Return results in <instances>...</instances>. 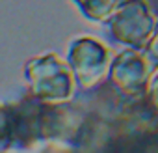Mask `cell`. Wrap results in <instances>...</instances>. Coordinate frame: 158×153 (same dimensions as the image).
<instances>
[{"label": "cell", "instance_id": "6", "mask_svg": "<svg viewBox=\"0 0 158 153\" xmlns=\"http://www.w3.org/2000/svg\"><path fill=\"white\" fill-rule=\"evenodd\" d=\"M143 54L147 56V60L151 62V65L156 71L158 69V21H156V26H154V32H152L151 39L147 41V45L143 49Z\"/></svg>", "mask_w": 158, "mask_h": 153}, {"label": "cell", "instance_id": "5", "mask_svg": "<svg viewBox=\"0 0 158 153\" xmlns=\"http://www.w3.org/2000/svg\"><path fill=\"white\" fill-rule=\"evenodd\" d=\"M80 15L93 24H104L123 0H71Z\"/></svg>", "mask_w": 158, "mask_h": 153}, {"label": "cell", "instance_id": "2", "mask_svg": "<svg viewBox=\"0 0 158 153\" xmlns=\"http://www.w3.org/2000/svg\"><path fill=\"white\" fill-rule=\"evenodd\" d=\"M156 26V19L147 0H123L104 23L106 36L123 49L143 50Z\"/></svg>", "mask_w": 158, "mask_h": 153}, {"label": "cell", "instance_id": "1", "mask_svg": "<svg viewBox=\"0 0 158 153\" xmlns=\"http://www.w3.org/2000/svg\"><path fill=\"white\" fill-rule=\"evenodd\" d=\"M28 90L41 101H67L74 92V75L56 52L30 58L23 69Z\"/></svg>", "mask_w": 158, "mask_h": 153}, {"label": "cell", "instance_id": "4", "mask_svg": "<svg viewBox=\"0 0 158 153\" xmlns=\"http://www.w3.org/2000/svg\"><path fill=\"white\" fill-rule=\"evenodd\" d=\"M154 67L139 49H123L119 50L110 63L108 81L121 92L138 94L147 88Z\"/></svg>", "mask_w": 158, "mask_h": 153}, {"label": "cell", "instance_id": "3", "mask_svg": "<svg viewBox=\"0 0 158 153\" xmlns=\"http://www.w3.org/2000/svg\"><path fill=\"white\" fill-rule=\"evenodd\" d=\"M65 60L74 75L78 88L89 90L108 76L112 52L108 45L91 36H78L69 41Z\"/></svg>", "mask_w": 158, "mask_h": 153}, {"label": "cell", "instance_id": "7", "mask_svg": "<svg viewBox=\"0 0 158 153\" xmlns=\"http://www.w3.org/2000/svg\"><path fill=\"white\" fill-rule=\"evenodd\" d=\"M147 95L152 103L154 108H158V69L151 75V79H149V84H147Z\"/></svg>", "mask_w": 158, "mask_h": 153}]
</instances>
